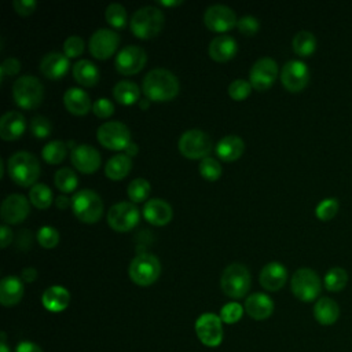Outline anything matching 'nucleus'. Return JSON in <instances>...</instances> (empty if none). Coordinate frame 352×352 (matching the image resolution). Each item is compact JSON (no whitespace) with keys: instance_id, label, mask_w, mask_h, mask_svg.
<instances>
[{"instance_id":"nucleus-1","label":"nucleus","mask_w":352,"mask_h":352,"mask_svg":"<svg viewBox=\"0 0 352 352\" xmlns=\"http://www.w3.org/2000/svg\"><path fill=\"white\" fill-rule=\"evenodd\" d=\"M143 92L148 99L169 100L179 92V80L170 70L154 67L143 78Z\"/></svg>"},{"instance_id":"nucleus-2","label":"nucleus","mask_w":352,"mask_h":352,"mask_svg":"<svg viewBox=\"0 0 352 352\" xmlns=\"http://www.w3.org/2000/svg\"><path fill=\"white\" fill-rule=\"evenodd\" d=\"M7 170L15 183L21 186H30L40 175V162L34 154L19 150L8 157Z\"/></svg>"},{"instance_id":"nucleus-3","label":"nucleus","mask_w":352,"mask_h":352,"mask_svg":"<svg viewBox=\"0 0 352 352\" xmlns=\"http://www.w3.org/2000/svg\"><path fill=\"white\" fill-rule=\"evenodd\" d=\"M164 12L155 6L138 8L131 18V29L140 38H150L160 33L164 26Z\"/></svg>"},{"instance_id":"nucleus-4","label":"nucleus","mask_w":352,"mask_h":352,"mask_svg":"<svg viewBox=\"0 0 352 352\" xmlns=\"http://www.w3.org/2000/svg\"><path fill=\"white\" fill-rule=\"evenodd\" d=\"M73 213L84 223H95L103 213V202L100 195L89 188H81L70 198Z\"/></svg>"},{"instance_id":"nucleus-5","label":"nucleus","mask_w":352,"mask_h":352,"mask_svg":"<svg viewBox=\"0 0 352 352\" xmlns=\"http://www.w3.org/2000/svg\"><path fill=\"white\" fill-rule=\"evenodd\" d=\"M220 286L224 294H227L228 297H243L250 287V274L246 265L238 261L228 264L221 272Z\"/></svg>"},{"instance_id":"nucleus-6","label":"nucleus","mask_w":352,"mask_h":352,"mask_svg":"<svg viewBox=\"0 0 352 352\" xmlns=\"http://www.w3.org/2000/svg\"><path fill=\"white\" fill-rule=\"evenodd\" d=\"M161 272V264L155 254L148 252L138 253L129 263V278L140 286L151 285L157 280Z\"/></svg>"},{"instance_id":"nucleus-7","label":"nucleus","mask_w":352,"mask_h":352,"mask_svg":"<svg viewBox=\"0 0 352 352\" xmlns=\"http://www.w3.org/2000/svg\"><path fill=\"white\" fill-rule=\"evenodd\" d=\"M12 95L18 106L23 109H33L41 103L44 87L37 77L23 74L14 81Z\"/></svg>"},{"instance_id":"nucleus-8","label":"nucleus","mask_w":352,"mask_h":352,"mask_svg":"<svg viewBox=\"0 0 352 352\" xmlns=\"http://www.w3.org/2000/svg\"><path fill=\"white\" fill-rule=\"evenodd\" d=\"M290 287L298 300L309 302L319 296L322 290V282L314 270L302 267L294 271L290 280Z\"/></svg>"},{"instance_id":"nucleus-9","label":"nucleus","mask_w":352,"mask_h":352,"mask_svg":"<svg viewBox=\"0 0 352 352\" xmlns=\"http://www.w3.org/2000/svg\"><path fill=\"white\" fill-rule=\"evenodd\" d=\"M179 150L188 158H205L212 150V139L202 129H187L179 139Z\"/></svg>"},{"instance_id":"nucleus-10","label":"nucleus","mask_w":352,"mask_h":352,"mask_svg":"<svg viewBox=\"0 0 352 352\" xmlns=\"http://www.w3.org/2000/svg\"><path fill=\"white\" fill-rule=\"evenodd\" d=\"M96 138L104 147L113 150L125 148L132 142L129 128L117 120L100 124L96 131Z\"/></svg>"},{"instance_id":"nucleus-11","label":"nucleus","mask_w":352,"mask_h":352,"mask_svg":"<svg viewBox=\"0 0 352 352\" xmlns=\"http://www.w3.org/2000/svg\"><path fill=\"white\" fill-rule=\"evenodd\" d=\"M139 208L128 201H121L110 206L107 212V223L116 231H129L139 221Z\"/></svg>"},{"instance_id":"nucleus-12","label":"nucleus","mask_w":352,"mask_h":352,"mask_svg":"<svg viewBox=\"0 0 352 352\" xmlns=\"http://www.w3.org/2000/svg\"><path fill=\"white\" fill-rule=\"evenodd\" d=\"M195 333L206 346H217L223 340L221 319L216 314L205 312L195 320Z\"/></svg>"},{"instance_id":"nucleus-13","label":"nucleus","mask_w":352,"mask_h":352,"mask_svg":"<svg viewBox=\"0 0 352 352\" xmlns=\"http://www.w3.org/2000/svg\"><path fill=\"white\" fill-rule=\"evenodd\" d=\"M280 80L286 89L292 92H298L304 89L309 81V69L305 62L298 59H290L282 66Z\"/></svg>"},{"instance_id":"nucleus-14","label":"nucleus","mask_w":352,"mask_h":352,"mask_svg":"<svg viewBox=\"0 0 352 352\" xmlns=\"http://www.w3.org/2000/svg\"><path fill=\"white\" fill-rule=\"evenodd\" d=\"M278 76V63L270 56L258 58L249 70V78L252 87L256 89H267L272 85Z\"/></svg>"},{"instance_id":"nucleus-15","label":"nucleus","mask_w":352,"mask_h":352,"mask_svg":"<svg viewBox=\"0 0 352 352\" xmlns=\"http://www.w3.org/2000/svg\"><path fill=\"white\" fill-rule=\"evenodd\" d=\"M147 55L146 51L133 44H128L122 47L116 55V69L122 74H133L138 73L146 63Z\"/></svg>"},{"instance_id":"nucleus-16","label":"nucleus","mask_w":352,"mask_h":352,"mask_svg":"<svg viewBox=\"0 0 352 352\" xmlns=\"http://www.w3.org/2000/svg\"><path fill=\"white\" fill-rule=\"evenodd\" d=\"M120 36L116 30L107 28L96 29L89 38V51L95 58L106 59L117 50Z\"/></svg>"},{"instance_id":"nucleus-17","label":"nucleus","mask_w":352,"mask_h":352,"mask_svg":"<svg viewBox=\"0 0 352 352\" xmlns=\"http://www.w3.org/2000/svg\"><path fill=\"white\" fill-rule=\"evenodd\" d=\"M234 10L226 4H212L205 10L204 22L213 32H227L236 25Z\"/></svg>"},{"instance_id":"nucleus-18","label":"nucleus","mask_w":352,"mask_h":352,"mask_svg":"<svg viewBox=\"0 0 352 352\" xmlns=\"http://www.w3.org/2000/svg\"><path fill=\"white\" fill-rule=\"evenodd\" d=\"M29 201L23 194H10L7 195L0 208L1 219L6 224H16L22 221L29 213Z\"/></svg>"},{"instance_id":"nucleus-19","label":"nucleus","mask_w":352,"mask_h":352,"mask_svg":"<svg viewBox=\"0 0 352 352\" xmlns=\"http://www.w3.org/2000/svg\"><path fill=\"white\" fill-rule=\"evenodd\" d=\"M70 160L78 170L91 173L100 165V153L94 146L81 143L72 148Z\"/></svg>"},{"instance_id":"nucleus-20","label":"nucleus","mask_w":352,"mask_h":352,"mask_svg":"<svg viewBox=\"0 0 352 352\" xmlns=\"http://www.w3.org/2000/svg\"><path fill=\"white\" fill-rule=\"evenodd\" d=\"M258 279H260V285L264 289L270 292H275L285 285L287 279V270L279 261H270L261 268Z\"/></svg>"},{"instance_id":"nucleus-21","label":"nucleus","mask_w":352,"mask_h":352,"mask_svg":"<svg viewBox=\"0 0 352 352\" xmlns=\"http://www.w3.org/2000/svg\"><path fill=\"white\" fill-rule=\"evenodd\" d=\"M69 56L65 52L50 51L40 60V72L48 78H60L69 69Z\"/></svg>"},{"instance_id":"nucleus-22","label":"nucleus","mask_w":352,"mask_h":352,"mask_svg":"<svg viewBox=\"0 0 352 352\" xmlns=\"http://www.w3.org/2000/svg\"><path fill=\"white\" fill-rule=\"evenodd\" d=\"M172 206L161 198H150L143 206L144 219L154 226H164L172 219Z\"/></svg>"},{"instance_id":"nucleus-23","label":"nucleus","mask_w":352,"mask_h":352,"mask_svg":"<svg viewBox=\"0 0 352 352\" xmlns=\"http://www.w3.org/2000/svg\"><path fill=\"white\" fill-rule=\"evenodd\" d=\"M26 128V120L21 111L8 110L0 118V136L4 140L19 138Z\"/></svg>"},{"instance_id":"nucleus-24","label":"nucleus","mask_w":352,"mask_h":352,"mask_svg":"<svg viewBox=\"0 0 352 352\" xmlns=\"http://www.w3.org/2000/svg\"><path fill=\"white\" fill-rule=\"evenodd\" d=\"M245 309L250 318L263 320L274 311V301L265 293H253L245 300Z\"/></svg>"},{"instance_id":"nucleus-25","label":"nucleus","mask_w":352,"mask_h":352,"mask_svg":"<svg viewBox=\"0 0 352 352\" xmlns=\"http://www.w3.org/2000/svg\"><path fill=\"white\" fill-rule=\"evenodd\" d=\"M208 51L214 60L224 62L231 59L236 54L238 44L236 40L230 34H217L212 38Z\"/></svg>"},{"instance_id":"nucleus-26","label":"nucleus","mask_w":352,"mask_h":352,"mask_svg":"<svg viewBox=\"0 0 352 352\" xmlns=\"http://www.w3.org/2000/svg\"><path fill=\"white\" fill-rule=\"evenodd\" d=\"M63 103L73 114H85L91 109V98L87 91L77 87H69L63 94Z\"/></svg>"},{"instance_id":"nucleus-27","label":"nucleus","mask_w":352,"mask_h":352,"mask_svg":"<svg viewBox=\"0 0 352 352\" xmlns=\"http://www.w3.org/2000/svg\"><path fill=\"white\" fill-rule=\"evenodd\" d=\"M23 296V283L15 275H7L0 280V302L6 307L21 301Z\"/></svg>"},{"instance_id":"nucleus-28","label":"nucleus","mask_w":352,"mask_h":352,"mask_svg":"<svg viewBox=\"0 0 352 352\" xmlns=\"http://www.w3.org/2000/svg\"><path fill=\"white\" fill-rule=\"evenodd\" d=\"M70 301L69 290L60 285H52L47 287L41 296L43 305L51 312L63 311Z\"/></svg>"},{"instance_id":"nucleus-29","label":"nucleus","mask_w":352,"mask_h":352,"mask_svg":"<svg viewBox=\"0 0 352 352\" xmlns=\"http://www.w3.org/2000/svg\"><path fill=\"white\" fill-rule=\"evenodd\" d=\"M314 316L320 324L330 326L337 322L340 316V307L333 298L320 297L314 305Z\"/></svg>"},{"instance_id":"nucleus-30","label":"nucleus","mask_w":352,"mask_h":352,"mask_svg":"<svg viewBox=\"0 0 352 352\" xmlns=\"http://www.w3.org/2000/svg\"><path fill=\"white\" fill-rule=\"evenodd\" d=\"M245 143L236 135H226L216 143V153L224 161H234L243 153Z\"/></svg>"},{"instance_id":"nucleus-31","label":"nucleus","mask_w":352,"mask_h":352,"mask_svg":"<svg viewBox=\"0 0 352 352\" xmlns=\"http://www.w3.org/2000/svg\"><path fill=\"white\" fill-rule=\"evenodd\" d=\"M73 76L82 85H94L99 80V70L89 59H80L73 65Z\"/></svg>"},{"instance_id":"nucleus-32","label":"nucleus","mask_w":352,"mask_h":352,"mask_svg":"<svg viewBox=\"0 0 352 352\" xmlns=\"http://www.w3.org/2000/svg\"><path fill=\"white\" fill-rule=\"evenodd\" d=\"M132 168V160L126 154H114L110 157L104 165V172L110 179H122L125 177Z\"/></svg>"},{"instance_id":"nucleus-33","label":"nucleus","mask_w":352,"mask_h":352,"mask_svg":"<svg viewBox=\"0 0 352 352\" xmlns=\"http://www.w3.org/2000/svg\"><path fill=\"white\" fill-rule=\"evenodd\" d=\"M114 98L122 104H131L139 100L140 88L131 80H120L113 88Z\"/></svg>"},{"instance_id":"nucleus-34","label":"nucleus","mask_w":352,"mask_h":352,"mask_svg":"<svg viewBox=\"0 0 352 352\" xmlns=\"http://www.w3.org/2000/svg\"><path fill=\"white\" fill-rule=\"evenodd\" d=\"M292 45L297 55L309 56L316 50V37L309 30H300L294 34Z\"/></svg>"},{"instance_id":"nucleus-35","label":"nucleus","mask_w":352,"mask_h":352,"mask_svg":"<svg viewBox=\"0 0 352 352\" xmlns=\"http://www.w3.org/2000/svg\"><path fill=\"white\" fill-rule=\"evenodd\" d=\"M66 153H67V147H66L65 142H62L59 139L50 140L41 148L43 158L50 164H59L66 157Z\"/></svg>"},{"instance_id":"nucleus-36","label":"nucleus","mask_w":352,"mask_h":352,"mask_svg":"<svg viewBox=\"0 0 352 352\" xmlns=\"http://www.w3.org/2000/svg\"><path fill=\"white\" fill-rule=\"evenodd\" d=\"M29 198L36 208L45 209L52 202V191L44 183H34L29 190Z\"/></svg>"},{"instance_id":"nucleus-37","label":"nucleus","mask_w":352,"mask_h":352,"mask_svg":"<svg viewBox=\"0 0 352 352\" xmlns=\"http://www.w3.org/2000/svg\"><path fill=\"white\" fill-rule=\"evenodd\" d=\"M54 183L55 186L63 191V192H70L73 191L77 184H78V177L76 175V172L72 169V168H67V166H63V168H59L55 175H54Z\"/></svg>"},{"instance_id":"nucleus-38","label":"nucleus","mask_w":352,"mask_h":352,"mask_svg":"<svg viewBox=\"0 0 352 352\" xmlns=\"http://www.w3.org/2000/svg\"><path fill=\"white\" fill-rule=\"evenodd\" d=\"M348 283V272L341 267L330 268L324 275V287L329 292H340Z\"/></svg>"},{"instance_id":"nucleus-39","label":"nucleus","mask_w":352,"mask_h":352,"mask_svg":"<svg viewBox=\"0 0 352 352\" xmlns=\"http://www.w3.org/2000/svg\"><path fill=\"white\" fill-rule=\"evenodd\" d=\"M126 191L133 202H142L150 194V183L144 177H136L129 182Z\"/></svg>"},{"instance_id":"nucleus-40","label":"nucleus","mask_w":352,"mask_h":352,"mask_svg":"<svg viewBox=\"0 0 352 352\" xmlns=\"http://www.w3.org/2000/svg\"><path fill=\"white\" fill-rule=\"evenodd\" d=\"M107 22L114 28H122L126 23V10L121 3H110L104 11Z\"/></svg>"},{"instance_id":"nucleus-41","label":"nucleus","mask_w":352,"mask_h":352,"mask_svg":"<svg viewBox=\"0 0 352 352\" xmlns=\"http://www.w3.org/2000/svg\"><path fill=\"white\" fill-rule=\"evenodd\" d=\"M338 208H340V204L336 198H326V199H322L318 205H316V209H315V214L319 220L322 221H327V220H331L337 212H338Z\"/></svg>"},{"instance_id":"nucleus-42","label":"nucleus","mask_w":352,"mask_h":352,"mask_svg":"<svg viewBox=\"0 0 352 352\" xmlns=\"http://www.w3.org/2000/svg\"><path fill=\"white\" fill-rule=\"evenodd\" d=\"M199 172L208 180H216L221 175V165L213 157H205L199 162Z\"/></svg>"},{"instance_id":"nucleus-43","label":"nucleus","mask_w":352,"mask_h":352,"mask_svg":"<svg viewBox=\"0 0 352 352\" xmlns=\"http://www.w3.org/2000/svg\"><path fill=\"white\" fill-rule=\"evenodd\" d=\"M250 91H252V84L245 78H235L228 85V95L235 100L245 99L250 94Z\"/></svg>"},{"instance_id":"nucleus-44","label":"nucleus","mask_w":352,"mask_h":352,"mask_svg":"<svg viewBox=\"0 0 352 352\" xmlns=\"http://www.w3.org/2000/svg\"><path fill=\"white\" fill-rule=\"evenodd\" d=\"M37 241L44 248H54L59 241V232L52 226H43L37 230Z\"/></svg>"},{"instance_id":"nucleus-45","label":"nucleus","mask_w":352,"mask_h":352,"mask_svg":"<svg viewBox=\"0 0 352 352\" xmlns=\"http://www.w3.org/2000/svg\"><path fill=\"white\" fill-rule=\"evenodd\" d=\"M51 121L44 116H34L30 120V131L37 138H45L51 133Z\"/></svg>"},{"instance_id":"nucleus-46","label":"nucleus","mask_w":352,"mask_h":352,"mask_svg":"<svg viewBox=\"0 0 352 352\" xmlns=\"http://www.w3.org/2000/svg\"><path fill=\"white\" fill-rule=\"evenodd\" d=\"M242 305L238 302H227L220 311V319L224 323H235L242 316Z\"/></svg>"},{"instance_id":"nucleus-47","label":"nucleus","mask_w":352,"mask_h":352,"mask_svg":"<svg viewBox=\"0 0 352 352\" xmlns=\"http://www.w3.org/2000/svg\"><path fill=\"white\" fill-rule=\"evenodd\" d=\"M84 47H85L84 40L80 36H77V34L69 36L65 40V43H63V51L70 58L80 55L84 51Z\"/></svg>"},{"instance_id":"nucleus-48","label":"nucleus","mask_w":352,"mask_h":352,"mask_svg":"<svg viewBox=\"0 0 352 352\" xmlns=\"http://www.w3.org/2000/svg\"><path fill=\"white\" fill-rule=\"evenodd\" d=\"M236 26L245 34H254L260 28V22L253 15H243L236 21Z\"/></svg>"},{"instance_id":"nucleus-49","label":"nucleus","mask_w":352,"mask_h":352,"mask_svg":"<svg viewBox=\"0 0 352 352\" xmlns=\"http://www.w3.org/2000/svg\"><path fill=\"white\" fill-rule=\"evenodd\" d=\"M92 110H94V113H95L98 117L104 118V117H109L110 114H113V111H114V104H113V102H111L110 99L102 96V98H98V99L94 102Z\"/></svg>"},{"instance_id":"nucleus-50","label":"nucleus","mask_w":352,"mask_h":352,"mask_svg":"<svg viewBox=\"0 0 352 352\" xmlns=\"http://www.w3.org/2000/svg\"><path fill=\"white\" fill-rule=\"evenodd\" d=\"M21 70V62L14 58V56H8L6 58L1 65H0V74H1V80L6 76H14Z\"/></svg>"},{"instance_id":"nucleus-51","label":"nucleus","mask_w":352,"mask_h":352,"mask_svg":"<svg viewBox=\"0 0 352 352\" xmlns=\"http://www.w3.org/2000/svg\"><path fill=\"white\" fill-rule=\"evenodd\" d=\"M14 8L16 10L18 14L21 15H29L30 12L34 11L37 1L36 0H14Z\"/></svg>"},{"instance_id":"nucleus-52","label":"nucleus","mask_w":352,"mask_h":352,"mask_svg":"<svg viewBox=\"0 0 352 352\" xmlns=\"http://www.w3.org/2000/svg\"><path fill=\"white\" fill-rule=\"evenodd\" d=\"M15 352H43V349L32 341H22L16 345Z\"/></svg>"},{"instance_id":"nucleus-53","label":"nucleus","mask_w":352,"mask_h":352,"mask_svg":"<svg viewBox=\"0 0 352 352\" xmlns=\"http://www.w3.org/2000/svg\"><path fill=\"white\" fill-rule=\"evenodd\" d=\"M0 236H1V242H0L1 248H6L11 242V239H12V231H11V228L6 223H3L0 226Z\"/></svg>"},{"instance_id":"nucleus-54","label":"nucleus","mask_w":352,"mask_h":352,"mask_svg":"<svg viewBox=\"0 0 352 352\" xmlns=\"http://www.w3.org/2000/svg\"><path fill=\"white\" fill-rule=\"evenodd\" d=\"M22 275V279L26 280V282H33L36 278H37V270L33 268V267H26L22 270L21 272Z\"/></svg>"},{"instance_id":"nucleus-55","label":"nucleus","mask_w":352,"mask_h":352,"mask_svg":"<svg viewBox=\"0 0 352 352\" xmlns=\"http://www.w3.org/2000/svg\"><path fill=\"white\" fill-rule=\"evenodd\" d=\"M69 202H72V199H69L66 195H58L56 199H55V204L59 209H63L69 205Z\"/></svg>"},{"instance_id":"nucleus-56","label":"nucleus","mask_w":352,"mask_h":352,"mask_svg":"<svg viewBox=\"0 0 352 352\" xmlns=\"http://www.w3.org/2000/svg\"><path fill=\"white\" fill-rule=\"evenodd\" d=\"M124 150H125V154H126V155H135V154H138L139 147H138V144H136L135 142H131Z\"/></svg>"},{"instance_id":"nucleus-57","label":"nucleus","mask_w":352,"mask_h":352,"mask_svg":"<svg viewBox=\"0 0 352 352\" xmlns=\"http://www.w3.org/2000/svg\"><path fill=\"white\" fill-rule=\"evenodd\" d=\"M160 3L164 6H177L182 3V0H160Z\"/></svg>"},{"instance_id":"nucleus-58","label":"nucleus","mask_w":352,"mask_h":352,"mask_svg":"<svg viewBox=\"0 0 352 352\" xmlns=\"http://www.w3.org/2000/svg\"><path fill=\"white\" fill-rule=\"evenodd\" d=\"M0 352H10L7 345H6V334L1 333V345H0Z\"/></svg>"},{"instance_id":"nucleus-59","label":"nucleus","mask_w":352,"mask_h":352,"mask_svg":"<svg viewBox=\"0 0 352 352\" xmlns=\"http://www.w3.org/2000/svg\"><path fill=\"white\" fill-rule=\"evenodd\" d=\"M150 99H139V104H140V107H143V109H147L148 107V104H150V102H148Z\"/></svg>"}]
</instances>
